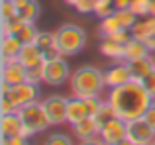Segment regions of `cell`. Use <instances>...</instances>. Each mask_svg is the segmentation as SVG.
<instances>
[{
    "label": "cell",
    "mask_w": 155,
    "mask_h": 145,
    "mask_svg": "<svg viewBox=\"0 0 155 145\" xmlns=\"http://www.w3.org/2000/svg\"><path fill=\"white\" fill-rule=\"evenodd\" d=\"M130 72H132V80H137V82H143V79L155 69V61L151 55L141 59H134V61H128Z\"/></svg>",
    "instance_id": "4fadbf2b"
},
{
    "label": "cell",
    "mask_w": 155,
    "mask_h": 145,
    "mask_svg": "<svg viewBox=\"0 0 155 145\" xmlns=\"http://www.w3.org/2000/svg\"><path fill=\"white\" fill-rule=\"evenodd\" d=\"M114 2V8L116 10H122V8H130L132 6V0H112Z\"/></svg>",
    "instance_id": "8d00e7d4"
},
{
    "label": "cell",
    "mask_w": 155,
    "mask_h": 145,
    "mask_svg": "<svg viewBox=\"0 0 155 145\" xmlns=\"http://www.w3.org/2000/svg\"><path fill=\"white\" fill-rule=\"evenodd\" d=\"M143 120H145V122H147L149 126H151L153 130H155V102L147 108V112L143 114Z\"/></svg>",
    "instance_id": "d590c367"
},
{
    "label": "cell",
    "mask_w": 155,
    "mask_h": 145,
    "mask_svg": "<svg viewBox=\"0 0 155 145\" xmlns=\"http://www.w3.org/2000/svg\"><path fill=\"white\" fill-rule=\"evenodd\" d=\"M141 84H143V86H145V90H147L149 94H151L153 98H155V69H153L151 72H149L147 76H145Z\"/></svg>",
    "instance_id": "e575fe53"
},
{
    "label": "cell",
    "mask_w": 155,
    "mask_h": 145,
    "mask_svg": "<svg viewBox=\"0 0 155 145\" xmlns=\"http://www.w3.org/2000/svg\"><path fill=\"white\" fill-rule=\"evenodd\" d=\"M151 51L147 49L141 39L137 37H130V41L126 43V61H134V59H141V57H147Z\"/></svg>",
    "instance_id": "e0dca14e"
},
{
    "label": "cell",
    "mask_w": 155,
    "mask_h": 145,
    "mask_svg": "<svg viewBox=\"0 0 155 145\" xmlns=\"http://www.w3.org/2000/svg\"><path fill=\"white\" fill-rule=\"evenodd\" d=\"M84 102H87V110H88V116H92L94 118L96 114L100 112V108H102V100L98 98V96H92V98H84Z\"/></svg>",
    "instance_id": "f546056e"
},
{
    "label": "cell",
    "mask_w": 155,
    "mask_h": 145,
    "mask_svg": "<svg viewBox=\"0 0 155 145\" xmlns=\"http://www.w3.org/2000/svg\"><path fill=\"white\" fill-rule=\"evenodd\" d=\"M24 41L18 35H2V55H20Z\"/></svg>",
    "instance_id": "ffe728a7"
},
{
    "label": "cell",
    "mask_w": 155,
    "mask_h": 145,
    "mask_svg": "<svg viewBox=\"0 0 155 145\" xmlns=\"http://www.w3.org/2000/svg\"><path fill=\"white\" fill-rule=\"evenodd\" d=\"M114 145H134L130 139H124V141H120V143H114Z\"/></svg>",
    "instance_id": "60d3db41"
},
{
    "label": "cell",
    "mask_w": 155,
    "mask_h": 145,
    "mask_svg": "<svg viewBox=\"0 0 155 145\" xmlns=\"http://www.w3.org/2000/svg\"><path fill=\"white\" fill-rule=\"evenodd\" d=\"M132 8L137 16H149L151 14V0H132Z\"/></svg>",
    "instance_id": "83f0119b"
},
{
    "label": "cell",
    "mask_w": 155,
    "mask_h": 145,
    "mask_svg": "<svg viewBox=\"0 0 155 145\" xmlns=\"http://www.w3.org/2000/svg\"><path fill=\"white\" fill-rule=\"evenodd\" d=\"M116 8H114V2L112 0H96L94 2V14L98 18H106V16L114 14Z\"/></svg>",
    "instance_id": "484cf974"
},
{
    "label": "cell",
    "mask_w": 155,
    "mask_h": 145,
    "mask_svg": "<svg viewBox=\"0 0 155 145\" xmlns=\"http://www.w3.org/2000/svg\"><path fill=\"white\" fill-rule=\"evenodd\" d=\"M94 2L96 0H79L75 8L79 14H92L94 12Z\"/></svg>",
    "instance_id": "1f68e13d"
},
{
    "label": "cell",
    "mask_w": 155,
    "mask_h": 145,
    "mask_svg": "<svg viewBox=\"0 0 155 145\" xmlns=\"http://www.w3.org/2000/svg\"><path fill=\"white\" fill-rule=\"evenodd\" d=\"M20 16V10L12 0H2V20H14Z\"/></svg>",
    "instance_id": "4316f807"
},
{
    "label": "cell",
    "mask_w": 155,
    "mask_h": 145,
    "mask_svg": "<svg viewBox=\"0 0 155 145\" xmlns=\"http://www.w3.org/2000/svg\"><path fill=\"white\" fill-rule=\"evenodd\" d=\"M2 145H30V139L22 135H2Z\"/></svg>",
    "instance_id": "836d02e7"
},
{
    "label": "cell",
    "mask_w": 155,
    "mask_h": 145,
    "mask_svg": "<svg viewBox=\"0 0 155 145\" xmlns=\"http://www.w3.org/2000/svg\"><path fill=\"white\" fill-rule=\"evenodd\" d=\"M26 82H31V84H39V82H43V76H41V67H34V69H28Z\"/></svg>",
    "instance_id": "4dcf8cb0"
},
{
    "label": "cell",
    "mask_w": 155,
    "mask_h": 145,
    "mask_svg": "<svg viewBox=\"0 0 155 145\" xmlns=\"http://www.w3.org/2000/svg\"><path fill=\"white\" fill-rule=\"evenodd\" d=\"M41 104L45 108V114L49 116L53 126H59V124L67 122V98H63V96H49Z\"/></svg>",
    "instance_id": "9c48e42d"
},
{
    "label": "cell",
    "mask_w": 155,
    "mask_h": 145,
    "mask_svg": "<svg viewBox=\"0 0 155 145\" xmlns=\"http://www.w3.org/2000/svg\"><path fill=\"white\" fill-rule=\"evenodd\" d=\"M149 145H155V137H153V141H151V143H149Z\"/></svg>",
    "instance_id": "ee69618b"
},
{
    "label": "cell",
    "mask_w": 155,
    "mask_h": 145,
    "mask_svg": "<svg viewBox=\"0 0 155 145\" xmlns=\"http://www.w3.org/2000/svg\"><path fill=\"white\" fill-rule=\"evenodd\" d=\"M84 116H88L87 102H84L83 98H77V96L67 98V122L73 126V124H77L81 118H84Z\"/></svg>",
    "instance_id": "2e32d148"
},
{
    "label": "cell",
    "mask_w": 155,
    "mask_h": 145,
    "mask_svg": "<svg viewBox=\"0 0 155 145\" xmlns=\"http://www.w3.org/2000/svg\"><path fill=\"white\" fill-rule=\"evenodd\" d=\"M143 43L147 45L149 51H155V35H149L147 39H143Z\"/></svg>",
    "instance_id": "f35d334b"
},
{
    "label": "cell",
    "mask_w": 155,
    "mask_h": 145,
    "mask_svg": "<svg viewBox=\"0 0 155 145\" xmlns=\"http://www.w3.org/2000/svg\"><path fill=\"white\" fill-rule=\"evenodd\" d=\"M149 16H155V0H151V14Z\"/></svg>",
    "instance_id": "7bdbcfd3"
},
{
    "label": "cell",
    "mask_w": 155,
    "mask_h": 145,
    "mask_svg": "<svg viewBox=\"0 0 155 145\" xmlns=\"http://www.w3.org/2000/svg\"><path fill=\"white\" fill-rule=\"evenodd\" d=\"M87 45V31L75 24H65L55 31V53L63 57H73L81 53Z\"/></svg>",
    "instance_id": "3957f363"
},
{
    "label": "cell",
    "mask_w": 155,
    "mask_h": 145,
    "mask_svg": "<svg viewBox=\"0 0 155 145\" xmlns=\"http://www.w3.org/2000/svg\"><path fill=\"white\" fill-rule=\"evenodd\" d=\"M45 55H47V51H43L38 43H24L18 59L28 67V69H34V67H41Z\"/></svg>",
    "instance_id": "7c38bea8"
},
{
    "label": "cell",
    "mask_w": 155,
    "mask_h": 145,
    "mask_svg": "<svg viewBox=\"0 0 155 145\" xmlns=\"http://www.w3.org/2000/svg\"><path fill=\"white\" fill-rule=\"evenodd\" d=\"M153 102L155 98L137 80H130L118 88H110L108 94V104L112 106L114 114L126 122L143 118V114Z\"/></svg>",
    "instance_id": "6da1fadb"
},
{
    "label": "cell",
    "mask_w": 155,
    "mask_h": 145,
    "mask_svg": "<svg viewBox=\"0 0 155 145\" xmlns=\"http://www.w3.org/2000/svg\"><path fill=\"white\" fill-rule=\"evenodd\" d=\"M35 43H38L39 47H41L43 51H47V53H55V34H47V31H39L38 34V39H35Z\"/></svg>",
    "instance_id": "cb8c5ba5"
},
{
    "label": "cell",
    "mask_w": 155,
    "mask_h": 145,
    "mask_svg": "<svg viewBox=\"0 0 155 145\" xmlns=\"http://www.w3.org/2000/svg\"><path fill=\"white\" fill-rule=\"evenodd\" d=\"M116 18L120 20V24H122V27H124V30L132 31V27L136 26V22H137V18H140V16H137L132 8H122V10H116Z\"/></svg>",
    "instance_id": "7402d4cb"
},
{
    "label": "cell",
    "mask_w": 155,
    "mask_h": 145,
    "mask_svg": "<svg viewBox=\"0 0 155 145\" xmlns=\"http://www.w3.org/2000/svg\"><path fill=\"white\" fill-rule=\"evenodd\" d=\"M122 30L124 27H122L120 20L116 18V12L106 16V18H100V34H102V37H112L114 34H118Z\"/></svg>",
    "instance_id": "ac0fdd59"
},
{
    "label": "cell",
    "mask_w": 155,
    "mask_h": 145,
    "mask_svg": "<svg viewBox=\"0 0 155 145\" xmlns=\"http://www.w3.org/2000/svg\"><path fill=\"white\" fill-rule=\"evenodd\" d=\"M41 76L43 82L49 86H61L67 79H71V69H69L63 55L47 53L41 63Z\"/></svg>",
    "instance_id": "277c9868"
},
{
    "label": "cell",
    "mask_w": 155,
    "mask_h": 145,
    "mask_svg": "<svg viewBox=\"0 0 155 145\" xmlns=\"http://www.w3.org/2000/svg\"><path fill=\"white\" fill-rule=\"evenodd\" d=\"M24 20L20 18H14V20H2V35H18L24 27Z\"/></svg>",
    "instance_id": "603a6c76"
},
{
    "label": "cell",
    "mask_w": 155,
    "mask_h": 145,
    "mask_svg": "<svg viewBox=\"0 0 155 145\" xmlns=\"http://www.w3.org/2000/svg\"><path fill=\"white\" fill-rule=\"evenodd\" d=\"M12 2H14L16 6H18V10H20V8H24V6H26L28 2H30V0H12Z\"/></svg>",
    "instance_id": "ab89813d"
},
{
    "label": "cell",
    "mask_w": 155,
    "mask_h": 145,
    "mask_svg": "<svg viewBox=\"0 0 155 145\" xmlns=\"http://www.w3.org/2000/svg\"><path fill=\"white\" fill-rule=\"evenodd\" d=\"M2 135H20V130H22V120H20L18 114H8V116H2Z\"/></svg>",
    "instance_id": "d6986e66"
},
{
    "label": "cell",
    "mask_w": 155,
    "mask_h": 145,
    "mask_svg": "<svg viewBox=\"0 0 155 145\" xmlns=\"http://www.w3.org/2000/svg\"><path fill=\"white\" fill-rule=\"evenodd\" d=\"M18 116H20L24 126L31 127L35 134H41V131H45L49 126H53L49 116L45 114V108H43L41 102H31V104L22 106L18 110Z\"/></svg>",
    "instance_id": "5b68a950"
},
{
    "label": "cell",
    "mask_w": 155,
    "mask_h": 145,
    "mask_svg": "<svg viewBox=\"0 0 155 145\" xmlns=\"http://www.w3.org/2000/svg\"><path fill=\"white\" fill-rule=\"evenodd\" d=\"M79 145H108V143H104L102 139H96V137H91V139H84V141H81Z\"/></svg>",
    "instance_id": "74e56055"
},
{
    "label": "cell",
    "mask_w": 155,
    "mask_h": 145,
    "mask_svg": "<svg viewBox=\"0 0 155 145\" xmlns=\"http://www.w3.org/2000/svg\"><path fill=\"white\" fill-rule=\"evenodd\" d=\"M71 92L77 98H92L98 96L102 92V88L106 86L104 82V72L92 65H84L79 67L75 72L71 75Z\"/></svg>",
    "instance_id": "7a4b0ae2"
},
{
    "label": "cell",
    "mask_w": 155,
    "mask_h": 145,
    "mask_svg": "<svg viewBox=\"0 0 155 145\" xmlns=\"http://www.w3.org/2000/svg\"><path fill=\"white\" fill-rule=\"evenodd\" d=\"M155 137V130L143 118L128 122V139L136 145H149Z\"/></svg>",
    "instance_id": "52a82bcc"
},
{
    "label": "cell",
    "mask_w": 155,
    "mask_h": 145,
    "mask_svg": "<svg viewBox=\"0 0 155 145\" xmlns=\"http://www.w3.org/2000/svg\"><path fill=\"white\" fill-rule=\"evenodd\" d=\"M26 75H28V67L18 57H14L10 63L2 65V80L12 84V86L20 82H26Z\"/></svg>",
    "instance_id": "8fae6325"
},
{
    "label": "cell",
    "mask_w": 155,
    "mask_h": 145,
    "mask_svg": "<svg viewBox=\"0 0 155 145\" xmlns=\"http://www.w3.org/2000/svg\"><path fill=\"white\" fill-rule=\"evenodd\" d=\"M10 100L18 106V110L26 104H31V102H38V96H39V86L38 84H31V82H20V84H14L8 92Z\"/></svg>",
    "instance_id": "ba28073f"
},
{
    "label": "cell",
    "mask_w": 155,
    "mask_h": 145,
    "mask_svg": "<svg viewBox=\"0 0 155 145\" xmlns=\"http://www.w3.org/2000/svg\"><path fill=\"white\" fill-rule=\"evenodd\" d=\"M2 116H8V114H18V106L10 100V96H2Z\"/></svg>",
    "instance_id": "d6a6232c"
},
{
    "label": "cell",
    "mask_w": 155,
    "mask_h": 145,
    "mask_svg": "<svg viewBox=\"0 0 155 145\" xmlns=\"http://www.w3.org/2000/svg\"><path fill=\"white\" fill-rule=\"evenodd\" d=\"M130 80H132V72H130L128 61H120L118 65L104 71V82L108 88H118L122 84L130 82Z\"/></svg>",
    "instance_id": "30bf717a"
},
{
    "label": "cell",
    "mask_w": 155,
    "mask_h": 145,
    "mask_svg": "<svg viewBox=\"0 0 155 145\" xmlns=\"http://www.w3.org/2000/svg\"><path fill=\"white\" fill-rule=\"evenodd\" d=\"M100 53L112 61H126V45L120 41H114L110 37H104L100 43Z\"/></svg>",
    "instance_id": "9a60e30c"
},
{
    "label": "cell",
    "mask_w": 155,
    "mask_h": 145,
    "mask_svg": "<svg viewBox=\"0 0 155 145\" xmlns=\"http://www.w3.org/2000/svg\"><path fill=\"white\" fill-rule=\"evenodd\" d=\"M43 145H73V139L69 137L67 134H51L49 137L43 141Z\"/></svg>",
    "instance_id": "f1b7e54d"
},
{
    "label": "cell",
    "mask_w": 155,
    "mask_h": 145,
    "mask_svg": "<svg viewBox=\"0 0 155 145\" xmlns=\"http://www.w3.org/2000/svg\"><path fill=\"white\" fill-rule=\"evenodd\" d=\"M65 2H67L69 6H77V2H79V0H65Z\"/></svg>",
    "instance_id": "b9f144b4"
},
{
    "label": "cell",
    "mask_w": 155,
    "mask_h": 145,
    "mask_svg": "<svg viewBox=\"0 0 155 145\" xmlns=\"http://www.w3.org/2000/svg\"><path fill=\"white\" fill-rule=\"evenodd\" d=\"M39 12H41V8H39L38 0H30L24 8H20V18L28 24H35V20L39 18Z\"/></svg>",
    "instance_id": "44dd1931"
},
{
    "label": "cell",
    "mask_w": 155,
    "mask_h": 145,
    "mask_svg": "<svg viewBox=\"0 0 155 145\" xmlns=\"http://www.w3.org/2000/svg\"><path fill=\"white\" fill-rule=\"evenodd\" d=\"M73 131H75V135L81 141H84V139L96 137V135L100 134V127H98V124H96V120L92 118V116H84V118H81L77 124H73Z\"/></svg>",
    "instance_id": "5bb4252c"
},
{
    "label": "cell",
    "mask_w": 155,
    "mask_h": 145,
    "mask_svg": "<svg viewBox=\"0 0 155 145\" xmlns=\"http://www.w3.org/2000/svg\"><path fill=\"white\" fill-rule=\"evenodd\" d=\"M38 27H35V24H24V27H22V31L18 34V37L22 39L24 43H35V39H38Z\"/></svg>",
    "instance_id": "d4e9b609"
},
{
    "label": "cell",
    "mask_w": 155,
    "mask_h": 145,
    "mask_svg": "<svg viewBox=\"0 0 155 145\" xmlns=\"http://www.w3.org/2000/svg\"><path fill=\"white\" fill-rule=\"evenodd\" d=\"M98 137L108 145L124 141V139H128V122L122 120V118H118V116H114V118H110L102 126Z\"/></svg>",
    "instance_id": "8992f818"
}]
</instances>
